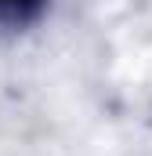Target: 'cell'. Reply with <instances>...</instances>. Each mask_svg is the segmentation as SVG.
<instances>
[{"instance_id":"cell-1","label":"cell","mask_w":152,"mask_h":156,"mask_svg":"<svg viewBox=\"0 0 152 156\" xmlns=\"http://www.w3.org/2000/svg\"><path fill=\"white\" fill-rule=\"evenodd\" d=\"M51 0H0V29H26L40 22V15L47 11Z\"/></svg>"}]
</instances>
